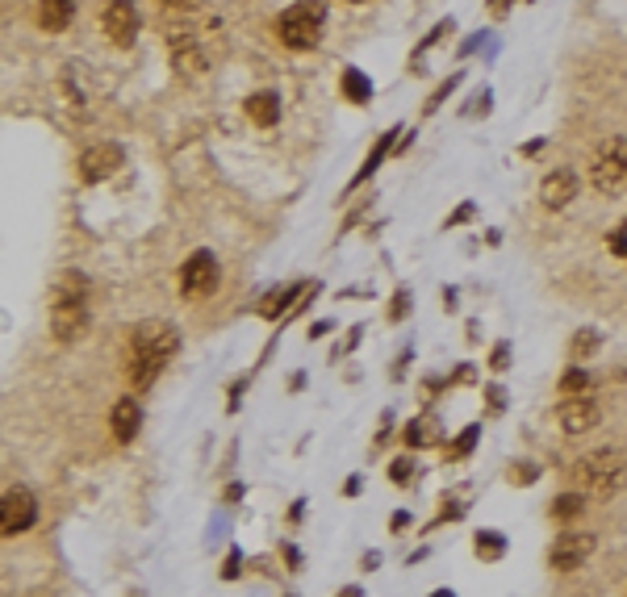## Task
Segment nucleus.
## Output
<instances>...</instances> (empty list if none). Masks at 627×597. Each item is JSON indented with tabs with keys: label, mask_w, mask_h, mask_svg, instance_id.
I'll use <instances>...</instances> for the list:
<instances>
[{
	"label": "nucleus",
	"mask_w": 627,
	"mask_h": 597,
	"mask_svg": "<svg viewBox=\"0 0 627 597\" xmlns=\"http://www.w3.org/2000/svg\"><path fill=\"white\" fill-rule=\"evenodd\" d=\"M180 347V334L172 322H138L130 334V380L138 389H147L151 380L159 376L172 355Z\"/></svg>",
	"instance_id": "f257e3e1"
},
{
	"label": "nucleus",
	"mask_w": 627,
	"mask_h": 597,
	"mask_svg": "<svg viewBox=\"0 0 627 597\" xmlns=\"http://www.w3.org/2000/svg\"><path fill=\"white\" fill-rule=\"evenodd\" d=\"M88 326V280L76 272H63L51 301V330L59 343H72Z\"/></svg>",
	"instance_id": "f03ea898"
},
{
	"label": "nucleus",
	"mask_w": 627,
	"mask_h": 597,
	"mask_svg": "<svg viewBox=\"0 0 627 597\" xmlns=\"http://www.w3.org/2000/svg\"><path fill=\"white\" fill-rule=\"evenodd\" d=\"M322 21H327V0H297L276 21V38L293 46V51H310L322 38Z\"/></svg>",
	"instance_id": "7ed1b4c3"
},
{
	"label": "nucleus",
	"mask_w": 627,
	"mask_h": 597,
	"mask_svg": "<svg viewBox=\"0 0 627 597\" xmlns=\"http://www.w3.org/2000/svg\"><path fill=\"white\" fill-rule=\"evenodd\" d=\"M623 456L619 451H594V456L586 460H577L573 464V481L577 489H586V493H598V497H611L619 485H623Z\"/></svg>",
	"instance_id": "20e7f679"
},
{
	"label": "nucleus",
	"mask_w": 627,
	"mask_h": 597,
	"mask_svg": "<svg viewBox=\"0 0 627 597\" xmlns=\"http://www.w3.org/2000/svg\"><path fill=\"white\" fill-rule=\"evenodd\" d=\"M590 180H594L598 193H607V197L627 193V142H623V138L602 142V147L594 151V159H590Z\"/></svg>",
	"instance_id": "39448f33"
},
{
	"label": "nucleus",
	"mask_w": 627,
	"mask_h": 597,
	"mask_svg": "<svg viewBox=\"0 0 627 597\" xmlns=\"http://www.w3.org/2000/svg\"><path fill=\"white\" fill-rule=\"evenodd\" d=\"M218 289V259L209 251H197L193 259H184L180 268V293L184 297H205Z\"/></svg>",
	"instance_id": "423d86ee"
},
{
	"label": "nucleus",
	"mask_w": 627,
	"mask_h": 597,
	"mask_svg": "<svg viewBox=\"0 0 627 597\" xmlns=\"http://www.w3.org/2000/svg\"><path fill=\"white\" fill-rule=\"evenodd\" d=\"M38 518V501L30 489H9L5 493V506H0V531L5 535H21L26 527H34Z\"/></svg>",
	"instance_id": "0eeeda50"
},
{
	"label": "nucleus",
	"mask_w": 627,
	"mask_h": 597,
	"mask_svg": "<svg viewBox=\"0 0 627 597\" xmlns=\"http://www.w3.org/2000/svg\"><path fill=\"white\" fill-rule=\"evenodd\" d=\"M590 552H594V535L565 531V535H556L552 552H548V564H552V568H561V572H573V568H582V564H586Z\"/></svg>",
	"instance_id": "6e6552de"
},
{
	"label": "nucleus",
	"mask_w": 627,
	"mask_h": 597,
	"mask_svg": "<svg viewBox=\"0 0 627 597\" xmlns=\"http://www.w3.org/2000/svg\"><path fill=\"white\" fill-rule=\"evenodd\" d=\"M122 163H126L122 147H113V142H101V147H92V151L80 155V180H84V184H101V180H109L113 172H118Z\"/></svg>",
	"instance_id": "1a4fd4ad"
},
{
	"label": "nucleus",
	"mask_w": 627,
	"mask_h": 597,
	"mask_svg": "<svg viewBox=\"0 0 627 597\" xmlns=\"http://www.w3.org/2000/svg\"><path fill=\"white\" fill-rule=\"evenodd\" d=\"M105 34L113 46H130L134 34H138V13L130 0H113V5L105 9Z\"/></svg>",
	"instance_id": "9d476101"
},
{
	"label": "nucleus",
	"mask_w": 627,
	"mask_h": 597,
	"mask_svg": "<svg viewBox=\"0 0 627 597\" xmlns=\"http://www.w3.org/2000/svg\"><path fill=\"white\" fill-rule=\"evenodd\" d=\"M556 418H561V426L569 435H586L590 426L598 422V405L582 393V397H569V401H561V410H556Z\"/></svg>",
	"instance_id": "9b49d317"
},
{
	"label": "nucleus",
	"mask_w": 627,
	"mask_h": 597,
	"mask_svg": "<svg viewBox=\"0 0 627 597\" xmlns=\"http://www.w3.org/2000/svg\"><path fill=\"white\" fill-rule=\"evenodd\" d=\"M577 197V176L569 172V167H556L552 176H544V184H540V201L548 205V209H561V205H569Z\"/></svg>",
	"instance_id": "f8f14e48"
},
{
	"label": "nucleus",
	"mask_w": 627,
	"mask_h": 597,
	"mask_svg": "<svg viewBox=\"0 0 627 597\" xmlns=\"http://www.w3.org/2000/svg\"><path fill=\"white\" fill-rule=\"evenodd\" d=\"M138 422H143V410H138V401L122 397L118 405H113L109 426H113V439H118V443H130V439L138 435Z\"/></svg>",
	"instance_id": "ddd939ff"
},
{
	"label": "nucleus",
	"mask_w": 627,
	"mask_h": 597,
	"mask_svg": "<svg viewBox=\"0 0 627 597\" xmlns=\"http://www.w3.org/2000/svg\"><path fill=\"white\" fill-rule=\"evenodd\" d=\"M72 17H76V0H42V5H38L42 30H51V34L67 30V21H72Z\"/></svg>",
	"instance_id": "4468645a"
},
{
	"label": "nucleus",
	"mask_w": 627,
	"mask_h": 597,
	"mask_svg": "<svg viewBox=\"0 0 627 597\" xmlns=\"http://www.w3.org/2000/svg\"><path fill=\"white\" fill-rule=\"evenodd\" d=\"M247 117L255 126H276V117H281V101H276V92H255L247 101Z\"/></svg>",
	"instance_id": "2eb2a0df"
},
{
	"label": "nucleus",
	"mask_w": 627,
	"mask_h": 597,
	"mask_svg": "<svg viewBox=\"0 0 627 597\" xmlns=\"http://www.w3.org/2000/svg\"><path fill=\"white\" fill-rule=\"evenodd\" d=\"M343 92H347V97H352L356 105H368V97H373V88H368V80L360 76L356 67H347V71H343Z\"/></svg>",
	"instance_id": "dca6fc26"
},
{
	"label": "nucleus",
	"mask_w": 627,
	"mask_h": 597,
	"mask_svg": "<svg viewBox=\"0 0 627 597\" xmlns=\"http://www.w3.org/2000/svg\"><path fill=\"white\" fill-rule=\"evenodd\" d=\"M582 510H586V497H582V493H565V497H556V506H552V518L569 522V518H577Z\"/></svg>",
	"instance_id": "f3484780"
},
{
	"label": "nucleus",
	"mask_w": 627,
	"mask_h": 597,
	"mask_svg": "<svg viewBox=\"0 0 627 597\" xmlns=\"http://www.w3.org/2000/svg\"><path fill=\"white\" fill-rule=\"evenodd\" d=\"M406 443H410V447H431V443H435V422H431V418H423V422L414 418V422L406 426Z\"/></svg>",
	"instance_id": "a211bd4d"
},
{
	"label": "nucleus",
	"mask_w": 627,
	"mask_h": 597,
	"mask_svg": "<svg viewBox=\"0 0 627 597\" xmlns=\"http://www.w3.org/2000/svg\"><path fill=\"white\" fill-rule=\"evenodd\" d=\"M477 556H481V560H498V556H502V539H498L494 531L477 535Z\"/></svg>",
	"instance_id": "6ab92c4d"
},
{
	"label": "nucleus",
	"mask_w": 627,
	"mask_h": 597,
	"mask_svg": "<svg viewBox=\"0 0 627 597\" xmlns=\"http://www.w3.org/2000/svg\"><path fill=\"white\" fill-rule=\"evenodd\" d=\"M293 293H301V289H276V293H268V301L260 305V314H264V318H276V314H281V305H285Z\"/></svg>",
	"instance_id": "aec40b11"
},
{
	"label": "nucleus",
	"mask_w": 627,
	"mask_h": 597,
	"mask_svg": "<svg viewBox=\"0 0 627 597\" xmlns=\"http://www.w3.org/2000/svg\"><path fill=\"white\" fill-rule=\"evenodd\" d=\"M611 251H615V255H623V259H627V222H623V226H619V230H611Z\"/></svg>",
	"instance_id": "412c9836"
},
{
	"label": "nucleus",
	"mask_w": 627,
	"mask_h": 597,
	"mask_svg": "<svg viewBox=\"0 0 627 597\" xmlns=\"http://www.w3.org/2000/svg\"><path fill=\"white\" fill-rule=\"evenodd\" d=\"M561 389H565V393H577V389H586V372H569V376L561 380Z\"/></svg>",
	"instance_id": "4be33fe9"
},
{
	"label": "nucleus",
	"mask_w": 627,
	"mask_h": 597,
	"mask_svg": "<svg viewBox=\"0 0 627 597\" xmlns=\"http://www.w3.org/2000/svg\"><path fill=\"white\" fill-rule=\"evenodd\" d=\"M473 443H477V426H469V431H464V435H460V443L452 447V456H464V451H469Z\"/></svg>",
	"instance_id": "5701e85b"
},
{
	"label": "nucleus",
	"mask_w": 627,
	"mask_h": 597,
	"mask_svg": "<svg viewBox=\"0 0 627 597\" xmlns=\"http://www.w3.org/2000/svg\"><path fill=\"white\" fill-rule=\"evenodd\" d=\"M393 481H398V485L410 481V460H393Z\"/></svg>",
	"instance_id": "b1692460"
},
{
	"label": "nucleus",
	"mask_w": 627,
	"mask_h": 597,
	"mask_svg": "<svg viewBox=\"0 0 627 597\" xmlns=\"http://www.w3.org/2000/svg\"><path fill=\"white\" fill-rule=\"evenodd\" d=\"M510 481H515V485H519V481H523V485H527V481H536V468L527 464V472H510Z\"/></svg>",
	"instance_id": "393cba45"
},
{
	"label": "nucleus",
	"mask_w": 627,
	"mask_h": 597,
	"mask_svg": "<svg viewBox=\"0 0 627 597\" xmlns=\"http://www.w3.org/2000/svg\"><path fill=\"white\" fill-rule=\"evenodd\" d=\"M435 597H452V593H448V589H439V593H435Z\"/></svg>",
	"instance_id": "a878e982"
},
{
	"label": "nucleus",
	"mask_w": 627,
	"mask_h": 597,
	"mask_svg": "<svg viewBox=\"0 0 627 597\" xmlns=\"http://www.w3.org/2000/svg\"><path fill=\"white\" fill-rule=\"evenodd\" d=\"M172 5H184V0H172Z\"/></svg>",
	"instance_id": "bb28decb"
}]
</instances>
